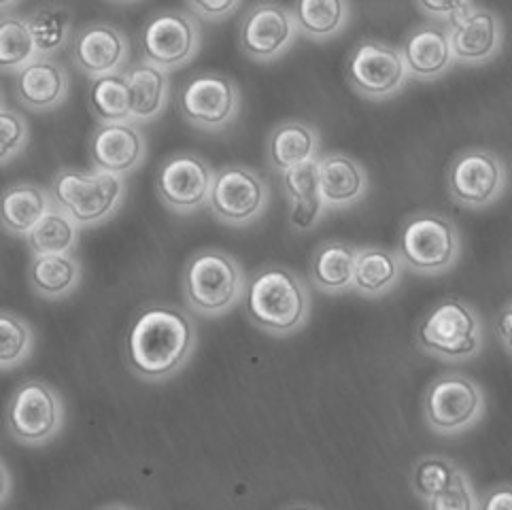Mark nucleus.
Here are the masks:
<instances>
[{
    "mask_svg": "<svg viewBox=\"0 0 512 510\" xmlns=\"http://www.w3.org/2000/svg\"><path fill=\"white\" fill-rule=\"evenodd\" d=\"M196 340L194 319L181 306L145 304L126 334V362L139 379L162 383L190 364Z\"/></svg>",
    "mask_w": 512,
    "mask_h": 510,
    "instance_id": "nucleus-1",
    "label": "nucleus"
},
{
    "mask_svg": "<svg viewBox=\"0 0 512 510\" xmlns=\"http://www.w3.org/2000/svg\"><path fill=\"white\" fill-rule=\"evenodd\" d=\"M243 306L255 328L285 338L309 323L311 294L292 268L266 264L247 279Z\"/></svg>",
    "mask_w": 512,
    "mask_h": 510,
    "instance_id": "nucleus-2",
    "label": "nucleus"
},
{
    "mask_svg": "<svg viewBox=\"0 0 512 510\" xmlns=\"http://www.w3.org/2000/svg\"><path fill=\"white\" fill-rule=\"evenodd\" d=\"M245 270L234 255L221 249H200L190 255L181 275L185 304L200 317L230 313L245 296Z\"/></svg>",
    "mask_w": 512,
    "mask_h": 510,
    "instance_id": "nucleus-3",
    "label": "nucleus"
},
{
    "mask_svg": "<svg viewBox=\"0 0 512 510\" xmlns=\"http://www.w3.org/2000/svg\"><path fill=\"white\" fill-rule=\"evenodd\" d=\"M49 192L56 207L71 215L81 228H96L122 209L126 181L98 168H62L51 181Z\"/></svg>",
    "mask_w": 512,
    "mask_h": 510,
    "instance_id": "nucleus-4",
    "label": "nucleus"
},
{
    "mask_svg": "<svg viewBox=\"0 0 512 510\" xmlns=\"http://www.w3.org/2000/svg\"><path fill=\"white\" fill-rule=\"evenodd\" d=\"M406 270L421 277H438L453 270L464 243L453 221L436 211L406 217L398 232V249Z\"/></svg>",
    "mask_w": 512,
    "mask_h": 510,
    "instance_id": "nucleus-5",
    "label": "nucleus"
},
{
    "mask_svg": "<svg viewBox=\"0 0 512 510\" xmlns=\"http://www.w3.org/2000/svg\"><path fill=\"white\" fill-rule=\"evenodd\" d=\"M415 338L434 360L468 362L483 349V321L468 302L445 298L421 317Z\"/></svg>",
    "mask_w": 512,
    "mask_h": 510,
    "instance_id": "nucleus-6",
    "label": "nucleus"
},
{
    "mask_svg": "<svg viewBox=\"0 0 512 510\" xmlns=\"http://www.w3.org/2000/svg\"><path fill=\"white\" fill-rule=\"evenodd\" d=\"M177 109L196 130L226 132L241 115L243 94L228 75L202 71L183 81L177 92Z\"/></svg>",
    "mask_w": 512,
    "mask_h": 510,
    "instance_id": "nucleus-7",
    "label": "nucleus"
},
{
    "mask_svg": "<svg viewBox=\"0 0 512 510\" xmlns=\"http://www.w3.org/2000/svg\"><path fill=\"white\" fill-rule=\"evenodd\" d=\"M485 415L483 387L462 372L436 377L423 396V417L440 436H457L474 428Z\"/></svg>",
    "mask_w": 512,
    "mask_h": 510,
    "instance_id": "nucleus-8",
    "label": "nucleus"
},
{
    "mask_svg": "<svg viewBox=\"0 0 512 510\" xmlns=\"http://www.w3.org/2000/svg\"><path fill=\"white\" fill-rule=\"evenodd\" d=\"M7 432L24 447H43L64 425V404L58 391L45 381H26L15 387L7 402Z\"/></svg>",
    "mask_w": 512,
    "mask_h": 510,
    "instance_id": "nucleus-9",
    "label": "nucleus"
},
{
    "mask_svg": "<svg viewBox=\"0 0 512 510\" xmlns=\"http://www.w3.org/2000/svg\"><path fill=\"white\" fill-rule=\"evenodd\" d=\"M136 43H139L141 60L170 73L196 58L202 45V28L194 13L164 9L153 13L143 24Z\"/></svg>",
    "mask_w": 512,
    "mask_h": 510,
    "instance_id": "nucleus-10",
    "label": "nucleus"
},
{
    "mask_svg": "<svg viewBox=\"0 0 512 510\" xmlns=\"http://www.w3.org/2000/svg\"><path fill=\"white\" fill-rule=\"evenodd\" d=\"M270 202L266 179L249 166L228 164L215 170L209 209L219 224L245 228L258 221Z\"/></svg>",
    "mask_w": 512,
    "mask_h": 510,
    "instance_id": "nucleus-11",
    "label": "nucleus"
},
{
    "mask_svg": "<svg viewBox=\"0 0 512 510\" xmlns=\"http://www.w3.org/2000/svg\"><path fill=\"white\" fill-rule=\"evenodd\" d=\"M506 164L498 153L483 147L459 151L447 170V190L464 209H485L506 190Z\"/></svg>",
    "mask_w": 512,
    "mask_h": 510,
    "instance_id": "nucleus-12",
    "label": "nucleus"
},
{
    "mask_svg": "<svg viewBox=\"0 0 512 510\" xmlns=\"http://www.w3.org/2000/svg\"><path fill=\"white\" fill-rule=\"evenodd\" d=\"M347 81L355 94L381 102L402 92L408 71L400 47L379 39H362L347 58Z\"/></svg>",
    "mask_w": 512,
    "mask_h": 510,
    "instance_id": "nucleus-13",
    "label": "nucleus"
},
{
    "mask_svg": "<svg viewBox=\"0 0 512 510\" xmlns=\"http://www.w3.org/2000/svg\"><path fill=\"white\" fill-rule=\"evenodd\" d=\"M300 34L292 9L272 0L251 5L238 22V47L260 64L275 62L285 56Z\"/></svg>",
    "mask_w": 512,
    "mask_h": 510,
    "instance_id": "nucleus-14",
    "label": "nucleus"
},
{
    "mask_svg": "<svg viewBox=\"0 0 512 510\" xmlns=\"http://www.w3.org/2000/svg\"><path fill=\"white\" fill-rule=\"evenodd\" d=\"M215 170L192 151H179L156 170V194L168 211L190 215L209 207Z\"/></svg>",
    "mask_w": 512,
    "mask_h": 510,
    "instance_id": "nucleus-15",
    "label": "nucleus"
},
{
    "mask_svg": "<svg viewBox=\"0 0 512 510\" xmlns=\"http://www.w3.org/2000/svg\"><path fill=\"white\" fill-rule=\"evenodd\" d=\"M411 489L432 510H479L481 502L468 474L445 455L419 457L411 472Z\"/></svg>",
    "mask_w": 512,
    "mask_h": 510,
    "instance_id": "nucleus-16",
    "label": "nucleus"
},
{
    "mask_svg": "<svg viewBox=\"0 0 512 510\" xmlns=\"http://www.w3.org/2000/svg\"><path fill=\"white\" fill-rule=\"evenodd\" d=\"M130 58V41L122 28L109 22L81 26L71 41V60L90 79L124 71Z\"/></svg>",
    "mask_w": 512,
    "mask_h": 510,
    "instance_id": "nucleus-17",
    "label": "nucleus"
},
{
    "mask_svg": "<svg viewBox=\"0 0 512 510\" xmlns=\"http://www.w3.org/2000/svg\"><path fill=\"white\" fill-rule=\"evenodd\" d=\"M447 24L457 62L466 66H479L500 56L504 26L498 13L470 5Z\"/></svg>",
    "mask_w": 512,
    "mask_h": 510,
    "instance_id": "nucleus-18",
    "label": "nucleus"
},
{
    "mask_svg": "<svg viewBox=\"0 0 512 510\" xmlns=\"http://www.w3.org/2000/svg\"><path fill=\"white\" fill-rule=\"evenodd\" d=\"M88 153L94 168L126 177L145 162V134L132 119L98 124L88 141Z\"/></svg>",
    "mask_w": 512,
    "mask_h": 510,
    "instance_id": "nucleus-19",
    "label": "nucleus"
},
{
    "mask_svg": "<svg viewBox=\"0 0 512 510\" xmlns=\"http://www.w3.org/2000/svg\"><path fill=\"white\" fill-rule=\"evenodd\" d=\"M400 54L408 77L417 81H434L445 77L455 60L447 22H425L406 32Z\"/></svg>",
    "mask_w": 512,
    "mask_h": 510,
    "instance_id": "nucleus-20",
    "label": "nucleus"
},
{
    "mask_svg": "<svg viewBox=\"0 0 512 510\" xmlns=\"http://www.w3.org/2000/svg\"><path fill=\"white\" fill-rule=\"evenodd\" d=\"M71 81L64 66L49 56H39L15 73L13 94L22 107L34 113H49L62 107Z\"/></svg>",
    "mask_w": 512,
    "mask_h": 510,
    "instance_id": "nucleus-21",
    "label": "nucleus"
},
{
    "mask_svg": "<svg viewBox=\"0 0 512 510\" xmlns=\"http://www.w3.org/2000/svg\"><path fill=\"white\" fill-rule=\"evenodd\" d=\"M319 187L328 209H349L368 192L366 168L347 153H323L317 160Z\"/></svg>",
    "mask_w": 512,
    "mask_h": 510,
    "instance_id": "nucleus-22",
    "label": "nucleus"
},
{
    "mask_svg": "<svg viewBox=\"0 0 512 510\" xmlns=\"http://www.w3.org/2000/svg\"><path fill=\"white\" fill-rule=\"evenodd\" d=\"M319 130L302 119H287L270 130L266 139V160L275 173L283 175L300 164L319 160Z\"/></svg>",
    "mask_w": 512,
    "mask_h": 510,
    "instance_id": "nucleus-23",
    "label": "nucleus"
},
{
    "mask_svg": "<svg viewBox=\"0 0 512 510\" xmlns=\"http://www.w3.org/2000/svg\"><path fill=\"white\" fill-rule=\"evenodd\" d=\"M281 177L283 192L289 204V226H292L294 232L315 230L328 211L319 187L317 160L287 170Z\"/></svg>",
    "mask_w": 512,
    "mask_h": 510,
    "instance_id": "nucleus-24",
    "label": "nucleus"
},
{
    "mask_svg": "<svg viewBox=\"0 0 512 510\" xmlns=\"http://www.w3.org/2000/svg\"><path fill=\"white\" fill-rule=\"evenodd\" d=\"M132 122L149 124L156 122L170 102V79L164 68L139 60L126 68Z\"/></svg>",
    "mask_w": 512,
    "mask_h": 510,
    "instance_id": "nucleus-25",
    "label": "nucleus"
},
{
    "mask_svg": "<svg viewBox=\"0 0 512 510\" xmlns=\"http://www.w3.org/2000/svg\"><path fill=\"white\" fill-rule=\"evenodd\" d=\"M400 253L387 247H360L353 270V289L364 298H383L394 292L404 277Z\"/></svg>",
    "mask_w": 512,
    "mask_h": 510,
    "instance_id": "nucleus-26",
    "label": "nucleus"
},
{
    "mask_svg": "<svg viewBox=\"0 0 512 510\" xmlns=\"http://www.w3.org/2000/svg\"><path fill=\"white\" fill-rule=\"evenodd\" d=\"M357 249L343 238H328L315 247L309 262V277L315 289L338 296L353 289V270Z\"/></svg>",
    "mask_w": 512,
    "mask_h": 510,
    "instance_id": "nucleus-27",
    "label": "nucleus"
},
{
    "mask_svg": "<svg viewBox=\"0 0 512 510\" xmlns=\"http://www.w3.org/2000/svg\"><path fill=\"white\" fill-rule=\"evenodd\" d=\"M81 283V262L73 253L32 255L28 285L43 300H64Z\"/></svg>",
    "mask_w": 512,
    "mask_h": 510,
    "instance_id": "nucleus-28",
    "label": "nucleus"
},
{
    "mask_svg": "<svg viewBox=\"0 0 512 510\" xmlns=\"http://www.w3.org/2000/svg\"><path fill=\"white\" fill-rule=\"evenodd\" d=\"M54 209L51 192L37 183H15L3 194V230L9 236L26 238L30 230Z\"/></svg>",
    "mask_w": 512,
    "mask_h": 510,
    "instance_id": "nucleus-29",
    "label": "nucleus"
},
{
    "mask_svg": "<svg viewBox=\"0 0 512 510\" xmlns=\"http://www.w3.org/2000/svg\"><path fill=\"white\" fill-rule=\"evenodd\" d=\"M292 13L302 37L315 43L338 37L349 24V0H294Z\"/></svg>",
    "mask_w": 512,
    "mask_h": 510,
    "instance_id": "nucleus-30",
    "label": "nucleus"
},
{
    "mask_svg": "<svg viewBox=\"0 0 512 510\" xmlns=\"http://www.w3.org/2000/svg\"><path fill=\"white\" fill-rule=\"evenodd\" d=\"M88 105L100 124L128 122V119H132L126 73L119 71V73L90 79Z\"/></svg>",
    "mask_w": 512,
    "mask_h": 510,
    "instance_id": "nucleus-31",
    "label": "nucleus"
},
{
    "mask_svg": "<svg viewBox=\"0 0 512 510\" xmlns=\"http://www.w3.org/2000/svg\"><path fill=\"white\" fill-rule=\"evenodd\" d=\"M79 224L54 204L37 226L26 236V243L32 255L49 253H73L79 243Z\"/></svg>",
    "mask_w": 512,
    "mask_h": 510,
    "instance_id": "nucleus-32",
    "label": "nucleus"
},
{
    "mask_svg": "<svg viewBox=\"0 0 512 510\" xmlns=\"http://www.w3.org/2000/svg\"><path fill=\"white\" fill-rule=\"evenodd\" d=\"M39 56L54 58L71 43L73 15L60 3H47L28 15Z\"/></svg>",
    "mask_w": 512,
    "mask_h": 510,
    "instance_id": "nucleus-33",
    "label": "nucleus"
},
{
    "mask_svg": "<svg viewBox=\"0 0 512 510\" xmlns=\"http://www.w3.org/2000/svg\"><path fill=\"white\" fill-rule=\"evenodd\" d=\"M34 58H39V49L34 43L28 17L5 13L3 26H0V64H3V71H22Z\"/></svg>",
    "mask_w": 512,
    "mask_h": 510,
    "instance_id": "nucleus-34",
    "label": "nucleus"
},
{
    "mask_svg": "<svg viewBox=\"0 0 512 510\" xmlns=\"http://www.w3.org/2000/svg\"><path fill=\"white\" fill-rule=\"evenodd\" d=\"M32 328L28 321L11 311H3L0 315V366L5 372L22 366L34 351Z\"/></svg>",
    "mask_w": 512,
    "mask_h": 510,
    "instance_id": "nucleus-35",
    "label": "nucleus"
},
{
    "mask_svg": "<svg viewBox=\"0 0 512 510\" xmlns=\"http://www.w3.org/2000/svg\"><path fill=\"white\" fill-rule=\"evenodd\" d=\"M0 132H3V139H0L3 153H0V160H3V166H7L11 164V160L24 153L30 139V128L22 113H17L11 107H3V111H0Z\"/></svg>",
    "mask_w": 512,
    "mask_h": 510,
    "instance_id": "nucleus-36",
    "label": "nucleus"
},
{
    "mask_svg": "<svg viewBox=\"0 0 512 510\" xmlns=\"http://www.w3.org/2000/svg\"><path fill=\"white\" fill-rule=\"evenodd\" d=\"M187 11L194 13L200 20L224 22L241 7L243 0H183Z\"/></svg>",
    "mask_w": 512,
    "mask_h": 510,
    "instance_id": "nucleus-37",
    "label": "nucleus"
},
{
    "mask_svg": "<svg viewBox=\"0 0 512 510\" xmlns=\"http://www.w3.org/2000/svg\"><path fill=\"white\" fill-rule=\"evenodd\" d=\"M415 5L434 22H451L457 13L472 5V0H415Z\"/></svg>",
    "mask_w": 512,
    "mask_h": 510,
    "instance_id": "nucleus-38",
    "label": "nucleus"
},
{
    "mask_svg": "<svg viewBox=\"0 0 512 510\" xmlns=\"http://www.w3.org/2000/svg\"><path fill=\"white\" fill-rule=\"evenodd\" d=\"M481 510H512V485H496L487 489L481 502Z\"/></svg>",
    "mask_w": 512,
    "mask_h": 510,
    "instance_id": "nucleus-39",
    "label": "nucleus"
},
{
    "mask_svg": "<svg viewBox=\"0 0 512 510\" xmlns=\"http://www.w3.org/2000/svg\"><path fill=\"white\" fill-rule=\"evenodd\" d=\"M496 332L502 347L512 355V300L506 302L496 315Z\"/></svg>",
    "mask_w": 512,
    "mask_h": 510,
    "instance_id": "nucleus-40",
    "label": "nucleus"
},
{
    "mask_svg": "<svg viewBox=\"0 0 512 510\" xmlns=\"http://www.w3.org/2000/svg\"><path fill=\"white\" fill-rule=\"evenodd\" d=\"M3 483H5V489H3V504H7V500H9V496H11V474H9L7 464H3Z\"/></svg>",
    "mask_w": 512,
    "mask_h": 510,
    "instance_id": "nucleus-41",
    "label": "nucleus"
},
{
    "mask_svg": "<svg viewBox=\"0 0 512 510\" xmlns=\"http://www.w3.org/2000/svg\"><path fill=\"white\" fill-rule=\"evenodd\" d=\"M15 5H20V0H0V7H3V13H11Z\"/></svg>",
    "mask_w": 512,
    "mask_h": 510,
    "instance_id": "nucleus-42",
    "label": "nucleus"
},
{
    "mask_svg": "<svg viewBox=\"0 0 512 510\" xmlns=\"http://www.w3.org/2000/svg\"><path fill=\"white\" fill-rule=\"evenodd\" d=\"M107 3H113V5H132V3H139V0H107Z\"/></svg>",
    "mask_w": 512,
    "mask_h": 510,
    "instance_id": "nucleus-43",
    "label": "nucleus"
}]
</instances>
